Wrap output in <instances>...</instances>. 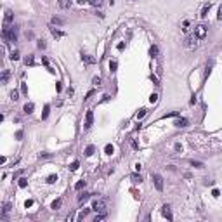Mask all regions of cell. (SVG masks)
Returning <instances> with one entry per match:
<instances>
[{
  "instance_id": "obj_1",
  "label": "cell",
  "mask_w": 222,
  "mask_h": 222,
  "mask_svg": "<svg viewBox=\"0 0 222 222\" xmlns=\"http://www.w3.org/2000/svg\"><path fill=\"white\" fill-rule=\"evenodd\" d=\"M194 35H196L198 38H205L206 37V26L205 24H198L196 28H194Z\"/></svg>"
},
{
  "instance_id": "obj_2",
  "label": "cell",
  "mask_w": 222,
  "mask_h": 222,
  "mask_svg": "<svg viewBox=\"0 0 222 222\" xmlns=\"http://www.w3.org/2000/svg\"><path fill=\"white\" fill-rule=\"evenodd\" d=\"M196 40H198V37H196V35H189V37L188 38H186V47H189V49H193V47H196L198 45V42H196Z\"/></svg>"
},
{
  "instance_id": "obj_3",
  "label": "cell",
  "mask_w": 222,
  "mask_h": 222,
  "mask_svg": "<svg viewBox=\"0 0 222 222\" xmlns=\"http://www.w3.org/2000/svg\"><path fill=\"white\" fill-rule=\"evenodd\" d=\"M104 208H106V203L102 200H96L92 203V210H96V212H104Z\"/></svg>"
},
{
  "instance_id": "obj_4",
  "label": "cell",
  "mask_w": 222,
  "mask_h": 222,
  "mask_svg": "<svg viewBox=\"0 0 222 222\" xmlns=\"http://www.w3.org/2000/svg\"><path fill=\"white\" fill-rule=\"evenodd\" d=\"M92 122H94V113L88 109L87 115H85V123H83V127H85V129H90V127H92Z\"/></svg>"
},
{
  "instance_id": "obj_5",
  "label": "cell",
  "mask_w": 222,
  "mask_h": 222,
  "mask_svg": "<svg viewBox=\"0 0 222 222\" xmlns=\"http://www.w3.org/2000/svg\"><path fill=\"white\" fill-rule=\"evenodd\" d=\"M153 180H155V188L158 189V191H163V179H161V175L155 174V175H153Z\"/></svg>"
},
{
  "instance_id": "obj_6",
  "label": "cell",
  "mask_w": 222,
  "mask_h": 222,
  "mask_svg": "<svg viewBox=\"0 0 222 222\" xmlns=\"http://www.w3.org/2000/svg\"><path fill=\"white\" fill-rule=\"evenodd\" d=\"M188 123H189V120H188V118H177L174 125H175V127H179V129H184V127H188Z\"/></svg>"
},
{
  "instance_id": "obj_7",
  "label": "cell",
  "mask_w": 222,
  "mask_h": 222,
  "mask_svg": "<svg viewBox=\"0 0 222 222\" xmlns=\"http://www.w3.org/2000/svg\"><path fill=\"white\" fill-rule=\"evenodd\" d=\"M161 214H163V217H167L168 219V220H172V212H170V206H168V205H163V206H161Z\"/></svg>"
},
{
  "instance_id": "obj_8",
  "label": "cell",
  "mask_w": 222,
  "mask_h": 222,
  "mask_svg": "<svg viewBox=\"0 0 222 222\" xmlns=\"http://www.w3.org/2000/svg\"><path fill=\"white\" fill-rule=\"evenodd\" d=\"M82 61L87 64H94L96 63V57H92V56H87V54H82Z\"/></svg>"
},
{
  "instance_id": "obj_9",
  "label": "cell",
  "mask_w": 222,
  "mask_h": 222,
  "mask_svg": "<svg viewBox=\"0 0 222 222\" xmlns=\"http://www.w3.org/2000/svg\"><path fill=\"white\" fill-rule=\"evenodd\" d=\"M158 54H160V49H158L156 45H151V49H149V56L155 59V57H158Z\"/></svg>"
},
{
  "instance_id": "obj_10",
  "label": "cell",
  "mask_w": 222,
  "mask_h": 222,
  "mask_svg": "<svg viewBox=\"0 0 222 222\" xmlns=\"http://www.w3.org/2000/svg\"><path fill=\"white\" fill-rule=\"evenodd\" d=\"M33 108H35L33 102H26L23 109H24V113H26V115H29V113H33Z\"/></svg>"
},
{
  "instance_id": "obj_11",
  "label": "cell",
  "mask_w": 222,
  "mask_h": 222,
  "mask_svg": "<svg viewBox=\"0 0 222 222\" xmlns=\"http://www.w3.org/2000/svg\"><path fill=\"white\" fill-rule=\"evenodd\" d=\"M61 203H63V200H61V198H57V200H54V201H52L50 208H52V210H59V208H61Z\"/></svg>"
},
{
  "instance_id": "obj_12",
  "label": "cell",
  "mask_w": 222,
  "mask_h": 222,
  "mask_svg": "<svg viewBox=\"0 0 222 222\" xmlns=\"http://www.w3.org/2000/svg\"><path fill=\"white\" fill-rule=\"evenodd\" d=\"M57 4H59V7H61V9H68L70 5H71V0H59Z\"/></svg>"
},
{
  "instance_id": "obj_13",
  "label": "cell",
  "mask_w": 222,
  "mask_h": 222,
  "mask_svg": "<svg viewBox=\"0 0 222 222\" xmlns=\"http://www.w3.org/2000/svg\"><path fill=\"white\" fill-rule=\"evenodd\" d=\"M50 33H52V37H56V38L64 37V33H63V31H59V29H56V28H50Z\"/></svg>"
},
{
  "instance_id": "obj_14",
  "label": "cell",
  "mask_w": 222,
  "mask_h": 222,
  "mask_svg": "<svg viewBox=\"0 0 222 222\" xmlns=\"http://www.w3.org/2000/svg\"><path fill=\"white\" fill-rule=\"evenodd\" d=\"M52 24H56V26H63V24H64V19H61V17H52Z\"/></svg>"
},
{
  "instance_id": "obj_15",
  "label": "cell",
  "mask_w": 222,
  "mask_h": 222,
  "mask_svg": "<svg viewBox=\"0 0 222 222\" xmlns=\"http://www.w3.org/2000/svg\"><path fill=\"white\" fill-rule=\"evenodd\" d=\"M88 212H90V208H85V210H82V212H80V215H78V220H83V219L88 215Z\"/></svg>"
},
{
  "instance_id": "obj_16",
  "label": "cell",
  "mask_w": 222,
  "mask_h": 222,
  "mask_svg": "<svg viewBox=\"0 0 222 222\" xmlns=\"http://www.w3.org/2000/svg\"><path fill=\"white\" fill-rule=\"evenodd\" d=\"M9 76H11V73H9V70H4V73H2V83H7Z\"/></svg>"
},
{
  "instance_id": "obj_17",
  "label": "cell",
  "mask_w": 222,
  "mask_h": 222,
  "mask_svg": "<svg viewBox=\"0 0 222 222\" xmlns=\"http://www.w3.org/2000/svg\"><path fill=\"white\" fill-rule=\"evenodd\" d=\"M11 21H12V11H9V9H7V11H5V23L9 24Z\"/></svg>"
},
{
  "instance_id": "obj_18",
  "label": "cell",
  "mask_w": 222,
  "mask_h": 222,
  "mask_svg": "<svg viewBox=\"0 0 222 222\" xmlns=\"http://www.w3.org/2000/svg\"><path fill=\"white\" fill-rule=\"evenodd\" d=\"M24 64H26V66H33V64H35V59H33V56H28V57L24 59Z\"/></svg>"
},
{
  "instance_id": "obj_19",
  "label": "cell",
  "mask_w": 222,
  "mask_h": 222,
  "mask_svg": "<svg viewBox=\"0 0 222 222\" xmlns=\"http://www.w3.org/2000/svg\"><path fill=\"white\" fill-rule=\"evenodd\" d=\"M130 179H132V182H134V184H141V182H142V179H141V175H137V174H134V175H130Z\"/></svg>"
},
{
  "instance_id": "obj_20",
  "label": "cell",
  "mask_w": 222,
  "mask_h": 222,
  "mask_svg": "<svg viewBox=\"0 0 222 222\" xmlns=\"http://www.w3.org/2000/svg\"><path fill=\"white\" fill-rule=\"evenodd\" d=\"M49 111H50V106L45 104V108H43V113H42V120H45V118L49 116Z\"/></svg>"
},
{
  "instance_id": "obj_21",
  "label": "cell",
  "mask_w": 222,
  "mask_h": 222,
  "mask_svg": "<svg viewBox=\"0 0 222 222\" xmlns=\"http://www.w3.org/2000/svg\"><path fill=\"white\" fill-rule=\"evenodd\" d=\"M94 151H96V147H94V146H88L87 149H85V156H92Z\"/></svg>"
},
{
  "instance_id": "obj_22",
  "label": "cell",
  "mask_w": 222,
  "mask_h": 222,
  "mask_svg": "<svg viewBox=\"0 0 222 222\" xmlns=\"http://www.w3.org/2000/svg\"><path fill=\"white\" fill-rule=\"evenodd\" d=\"M42 63L45 64V68H47V70H49L50 73H54V70H52V68H50V64H49V59H47V57H42Z\"/></svg>"
},
{
  "instance_id": "obj_23",
  "label": "cell",
  "mask_w": 222,
  "mask_h": 222,
  "mask_svg": "<svg viewBox=\"0 0 222 222\" xmlns=\"http://www.w3.org/2000/svg\"><path fill=\"white\" fill-rule=\"evenodd\" d=\"M88 4L94 5V7H101V5H102V0H88Z\"/></svg>"
},
{
  "instance_id": "obj_24",
  "label": "cell",
  "mask_w": 222,
  "mask_h": 222,
  "mask_svg": "<svg viewBox=\"0 0 222 222\" xmlns=\"http://www.w3.org/2000/svg\"><path fill=\"white\" fill-rule=\"evenodd\" d=\"M208 11H210V4L203 7V11H201V14H200V16H201V17H206V14H208Z\"/></svg>"
},
{
  "instance_id": "obj_25",
  "label": "cell",
  "mask_w": 222,
  "mask_h": 222,
  "mask_svg": "<svg viewBox=\"0 0 222 222\" xmlns=\"http://www.w3.org/2000/svg\"><path fill=\"white\" fill-rule=\"evenodd\" d=\"M88 196H90V194H88V193H83V194H80V196H78V201H80V203H83L85 200H88Z\"/></svg>"
},
{
  "instance_id": "obj_26",
  "label": "cell",
  "mask_w": 222,
  "mask_h": 222,
  "mask_svg": "<svg viewBox=\"0 0 222 222\" xmlns=\"http://www.w3.org/2000/svg\"><path fill=\"white\" fill-rule=\"evenodd\" d=\"M11 99H12V101L19 99V90H12V92H11Z\"/></svg>"
},
{
  "instance_id": "obj_27",
  "label": "cell",
  "mask_w": 222,
  "mask_h": 222,
  "mask_svg": "<svg viewBox=\"0 0 222 222\" xmlns=\"http://www.w3.org/2000/svg\"><path fill=\"white\" fill-rule=\"evenodd\" d=\"M26 186H28V179L21 177V179H19V188H26Z\"/></svg>"
},
{
  "instance_id": "obj_28",
  "label": "cell",
  "mask_w": 222,
  "mask_h": 222,
  "mask_svg": "<svg viewBox=\"0 0 222 222\" xmlns=\"http://www.w3.org/2000/svg\"><path fill=\"white\" fill-rule=\"evenodd\" d=\"M9 212H11V203H5L4 205V208H2V214H9Z\"/></svg>"
},
{
  "instance_id": "obj_29",
  "label": "cell",
  "mask_w": 222,
  "mask_h": 222,
  "mask_svg": "<svg viewBox=\"0 0 222 222\" xmlns=\"http://www.w3.org/2000/svg\"><path fill=\"white\" fill-rule=\"evenodd\" d=\"M11 59H12V61H17V59H19V52H17V50H12V52H11Z\"/></svg>"
},
{
  "instance_id": "obj_30",
  "label": "cell",
  "mask_w": 222,
  "mask_h": 222,
  "mask_svg": "<svg viewBox=\"0 0 222 222\" xmlns=\"http://www.w3.org/2000/svg\"><path fill=\"white\" fill-rule=\"evenodd\" d=\"M56 180H57V175H49L47 177V182H49V184H54Z\"/></svg>"
},
{
  "instance_id": "obj_31",
  "label": "cell",
  "mask_w": 222,
  "mask_h": 222,
  "mask_svg": "<svg viewBox=\"0 0 222 222\" xmlns=\"http://www.w3.org/2000/svg\"><path fill=\"white\" fill-rule=\"evenodd\" d=\"M83 186H85V180H80V182H76V184H75V189H76V191H80Z\"/></svg>"
},
{
  "instance_id": "obj_32",
  "label": "cell",
  "mask_w": 222,
  "mask_h": 222,
  "mask_svg": "<svg viewBox=\"0 0 222 222\" xmlns=\"http://www.w3.org/2000/svg\"><path fill=\"white\" fill-rule=\"evenodd\" d=\"M104 217H106V212H101V214L97 215L96 219H94V222H99V220H102V219H104Z\"/></svg>"
},
{
  "instance_id": "obj_33",
  "label": "cell",
  "mask_w": 222,
  "mask_h": 222,
  "mask_svg": "<svg viewBox=\"0 0 222 222\" xmlns=\"http://www.w3.org/2000/svg\"><path fill=\"white\" fill-rule=\"evenodd\" d=\"M191 165H193V167H196V168H203V167H205V165L201 163V161H194V160L191 161Z\"/></svg>"
},
{
  "instance_id": "obj_34",
  "label": "cell",
  "mask_w": 222,
  "mask_h": 222,
  "mask_svg": "<svg viewBox=\"0 0 222 222\" xmlns=\"http://www.w3.org/2000/svg\"><path fill=\"white\" fill-rule=\"evenodd\" d=\"M101 82H102V80H101V76H94V78H92V83H94V85H101Z\"/></svg>"
},
{
  "instance_id": "obj_35",
  "label": "cell",
  "mask_w": 222,
  "mask_h": 222,
  "mask_svg": "<svg viewBox=\"0 0 222 222\" xmlns=\"http://www.w3.org/2000/svg\"><path fill=\"white\" fill-rule=\"evenodd\" d=\"M104 151H106V155H111V153H113V146H111V144H108V146L104 147Z\"/></svg>"
},
{
  "instance_id": "obj_36",
  "label": "cell",
  "mask_w": 222,
  "mask_h": 222,
  "mask_svg": "<svg viewBox=\"0 0 222 222\" xmlns=\"http://www.w3.org/2000/svg\"><path fill=\"white\" fill-rule=\"evenodd\" d=\"M78 167H80V163H78V161H73V163H71V167H70V168H71L73 172H75V170H76Z\"/></svg>"
},
{
  "instance_id": "obj_37",
  "label": "cell",
  "mask_w": 222,
  "mask_h": 222,
  "mask_svg": "<svg viewBox=\"0 0 222 222\" xmlns=\"http://www.w3.org/2000/svg\"><path fill=\"white\" fill-rule=\"evenodd\" d=\"M144 115H146V109H141V111L137 113V120H141V118H142Z\"/></svg>"
},
{
  "instance_id": "obj_38",
  "label": "cell",
  "mask_w": 222,
  "mask_h": 222,
  "mask_svg": "<svg viewBox=\"0 0 222 222\" xmlns=\"http://www.w3.org/2000/svg\"><path fill=\"white\" fill-rule=\"evenodd\" d=\"M21 92L23 94H28V87H26V83H21Z\"/></svg>"
},
{
  "instance_id": "obj_39",
  "label": "cell",
  "mask_w": 222,
  "mask_h": 222,
  "mask_svg": "<svg viewBox=\"0 0 222 222\" xmlns=\"http://www.w3.org/2000/svg\"><path fill=\"white\" fill-rule=\"evenodd\" d=\"M217 19L219 21H222V5L219 7V14H217Z\"/></svg>"
},
{
  "instance_id": "obj_40",
  "label": "cell",
  "mask_w": 222,
  "mask_h": 222,
  "mask_svg": "<svg viewBox=\"0 0 222 222\" xmlns=\"http://www.w3.org/2000/svg\"><path fill=\"white\" fill-rule=\"evenodd\" d=\"M38 49H45V42L43 40H38Z\"/></svg>"
},
{
  "instance_id": "obj_41",
  "label": "cell",
  "mask_w": 222,
  "mask_h": 222,
  "mask_svg": "<svg viewBox=\"0 0 222 222\" xmlns=\"http://www.w3.org/2000/svg\"><path fill=\"white\" fill-rule=\"evenodd\" d=\"M109 68H111V71H115V70H116V61H113V63L109 64Z\"/></svg>"
},
{
  "instance_id": "obj_42",
  "label": "cell",
  "mask_w": 222,
  "mask_h": 222,
  "mask_svg": "<svg viewBox=\"0 0 222 222\" xmlns=\"http://www.w3.org/2000/svg\"><path fill=\"white\" fill-rule=\"evenodd\" d=\"M189 24H191L189 21H184V28H182V29H184V31H188V29H189Z\"/></svg>"
},
{
  "instance_id": "obj_43",
  "label": "cell",
  "mask_w": 222,
  "mask_h": 222,
  "mask_svg": "<svg viewBox=\"0 0 222 222\" xmlns=\"http://www.w3.org/2000/svg\"><path fill=\"white\" fill-rule=\"evenodd\" d=\"M156 99H158V96H156V94H153V96L149 97V101H151V102H156Z\"/></svg>"
},
{
  "instance_id": "obj_44",
  "label": "cell",
  "mask_w": 222,
  "mask_h": 222,
  "mask_svg": "<svg viewBox=\"0 0 222 222\" xmlns=\"http://www.w3.org/2000/svg\"><path fill=\"white\" fill-rule=\"evenodd\" d=\"M92 96H94V90H90V92H88L87 96H85V101H88V99H90V97H92Z\"/></svg>"
},
{
  "instance_id": "obj_45",
  "label": "cell",
  "mask_w": 222,
  "mask_h": 222,
  "mask_svg": "<svg viewBox=\"0 0 222 222\" xmlns=\"http://www.w3.org/2000/svg\"><path fill=\"white\" fill-rule=\"evenodd\" d=\"M212 194H214V196L217 198V196H219V194H220V193H219V189H214V191H212Z\"/></svg>"
},
{
  "instance_id": "obj_46",
  "label": "cell",
  "mask_w": 222,
  "mask_h": 222,
  "mask_svg": "<svg viewBox=\"0 0 222 222\" xmlns=\"http://www.w3.org/2000/svg\"><path fill=\"white\" fill-rule=\"evenodd\" d=\"M24 205H26V208H28V206H31V205H33V201H31V200H28V201L24 203Z\"/></svg>"
},
{
  "instance_id": "obj_47",
  "label": "cell",
  "mask_w": 222,
  "mask_h": 222,
  "mask_svg": "<svg viewBox=\"0 0 222 222\" xmlns=\"http://www.w3.org/2000/svg\"><path fill=\"white\" fill-rule=\"evenodd\" d=\"M78 4H85V2H88V0H76Z\"/></svg>"
}]
</instances>
